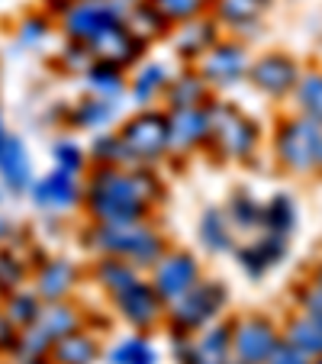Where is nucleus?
Listing matches in <instances>:
<instances>
[{"label":"nucleus","instance_id":"obj_1","mask_svg":"<svg viewBox=\"0 0 322 364\" xmlns=\"http://www.w3.org/2000/svg\"><path fill=\"white\" fill-rule=\"evenodd\" d=\"M158 197V181L142 168L97 165L87 181V213L94 223H139Z\"/></svg>","mask_w":322,"mask_h":364},{"label":"nucleus","instance_id":"obj_2","mask_svg":"<svg viewBox=\"0 0 322 364\" xmlns=\"http://www.w3.org/2000/svg\"><path fill=\"white\" fill-rule=\"evenodd\" d=\"M87 245L103 258H123L136 271L155 268L165 258L168 245L145 220L139 223H94L87 232Z\"/></svg>","mask_w":322,"mask_h":364},{"label":"nucleus","instance_id":"obj_3","mask_svg":"<svg viewBox=\"0 0 322 364\" xmlns=\"http://www.w3.org/2000/svg\"><path fill=\"white\" fill-rule=\"evenodd\" d=\"M229 303V290L220 281H197L184 296L168 303V319L171 329L187 336V332H200L213 326V319L220 316Z\"/></svg>","mask_w":322,"mask_h":364},{"label":"nucleus","instance_id":"obj_4","mask_svg":"<svg viewBox=\"0 0 322 364\" xmlns=\"http://www.w3.org/2000/svg\"><path fill=\"white\" fill-rule=\"evenodd\" d=\"M206 113H210V139L206 142H213V149L222 159L245 161L258 145V126L229 103H206Z\"/></svg>","mask_w":322,"mask_h":364},{"label":"nucleus","instance_id":"obj_5","mask_svg":"<svg viewBox=\"0 0 322 364\" xmlns=\"http://www.w3.org/2000/svg\"><path fill=\"white\" fill-rule=\"evenodd\" d=\"M274 149L284 168H290V171H313V168H319V155H322V126L300 113L296 119H287L281 126V132L274 139Z\"/></svg>","mask_w":322,"mask_h":364},{"label":"nucleus","instance_id":"obj_6","mask_svg":"<svg viewBox=\"0 0 322 364\" xmlns=\"http://www.w3.org/2000/svg\"><path fill=\"white\" fill-rule=\"evenodd\" d=\"M129 4L132 0H71V7L62 14V29L71 42L87 46L107 26L123 23Z\"/></svg>","mask_w":322,"mask_h":364},{"label":"nucleus","instance_id":"obj_7","mask_svg":"<svg viewBox=\"0 0 322 364\" xmlns=\"http://www.w3.org/2000/svg\"><path fill=\"white\" fill-rule=\"evenodd\" d=\"M123 136L126 149L132 155V165L142 168V165H155L168 155V117L165 113H155V110H139L129 123L119 129Z\"/></svg>","mask_w":322,"mask_h":364},{"label":"nucleus","instance_id":"obj_8","mask_svg":"<svg viewBox=\"0 0 322 364\" xmlns=\"http://www.w3.org/2000/svg\"><path fill=\"white\" fill-rule=\"evenodd\" d=\"M197 281H200V264L187 252H165V258L151 268V287L165 300V306L174 303L178 296H184Z\"/></svg>","mask_w":322,"mask_h":364},{"label":"nucleus","instance_id":"obj_9","mask_svg":"<svg viewBox=\"0 0 322 364\" xmlns=\"http://www.w3.org/2000/svg\"><path fill=\"white\" fill-rule=\"evenodd\" d=\"M229 329H232V358L245 364H264L274 345L281 342L277 329L264 316H242Z\"/></svg>","mask_w":322,"mask_h":364},{"label":"nucleus","instance_id":"obj_10","mask_svg":"<svg viewBox=\"0 0 322 364\" xmlns=\"http://www.w3.org/2000/svg\"><path fill=\"white\" fill-rule=\"evenodd\" d=\"M248 55L239 42H216V46L200 58L197 75L206 81V87H232L248 75Z\"/></svg>","mask_w":322,"mask_h":364},{"label":"nucleus","instance_id":"obj_11","mask_svg":"<svg viewBox=\"0 0 322 364\" xmlns=\"http://www.w3.org/2000/svg\"><path fill=\"white\" fill-rule=\"evenodd\" d=\"M184 364H229L232 361V329L229 326H206L200 336H181L174 345Z\"/></svg>","mask_w":322,"mask_h":364},{"label":"nucleus","instance_id":"obj_12","mask_svg":"<svg viewBox=\"0 0 322 364\" xmlns=\"http://www.w3.org/2000/svg\"><path fill=\"white\" fill-rule=\"evenodd\" d=\"M113 300H117L119 316H123L129 326H136V329L155 326L158 319H161V313H165V300L155 294L151 281H142V277H139L132 287H126L123 294H117Z\"/></svg>","mask_w":322,"mask_h":364},{"label":"nucleus","instance_id":"obj_13","mask_svg":"<svg viewBox=\"0 0 322 364\" xmlns=\"http://www.w3.org/2000/svg\"><path fill=\"white\" fill-rule=\"evenodd\" d=\"M29 193H33L39 210L62 213V210H71V206L81 200V174H71V171L55 168V171H48L45 178L33 181Z\"/></svg>","mask_w":322,"mask_h":364},{"label":"nucleus","instance_id":"obj_14","mask_svg":"<svg viewBox=\"0 0 322 364\" xmlns=\"http://www.w3.org/2000/svg\"><path fill=\"white\" fill-rule=\"evenodd\" d=\"M248 77L258 90H264L267 97H284L296 87L300 81V68L290 55H281V52H271V55H261L258 62L248 68Z\"/></svg>","mask_w":322,"mask_h":364},{"label":"nucleus","instance_id":"obj_15","mask_svg":"<svg viewBox=\"0 0 322 364\" xmlns=\"http://www.w3.org/2000/svg\"><path fill=\"white\" fill-rule=\"evenodd\" d=\"M168 117V149L171 151H190L210 139V113L206 107H184L171 110Z\"/></svg>","mask_w":322,"mask_h":364},{"label":"nucleus","instance_id":"obj_16","mask_svg":"<svg viewBox=\"0 0 322 364\" xmlns=\"http://www.w3.org/2000/svg\"><path fill=\"white\" fill-rule=\"evenodd\" d=\"M87 48H90V55H94V62L126 68V65H132L139 58L142 42H136L129 36V29H126L123 23H117V26H107L100 36H94V39L87 42Z\"/></svg>","mask_w":322,"mask_h":364},{"label":"nucleus","instance_id":"obj_17","mask_svg":"<svg viewBox=\"0 0 322 364\" xmlns=\"http://www.w3.org/2000/svg\"><path fill=\"white\" fill-rule=\"evenodd\" d=\"M33 161L29 151L23 145V139L7 136L4 149H0V184L7 187L10 193H26L33 187Z\"/></svg>","mask_w":322,"mask_h":364},{"label":"nucleus","instance_id":"obj_18","mask_svg":"<svg viewBox=\"0 0 322 364\" xmlns=\"http://www.w3.org/2000/svg\"><path fill=\"white\" fill-rule=\"evenodd\" d=\"M75 281H77L75 264L65 262V258H52V262H45L39 268V274H36V294L45 303H58L71 294Z\"/></svg>","mask_w":322,"mask_h":364},{"label":"nucleus","instance_id":"obj_19","mask_svg":"<svg viewBox=\"0 0 322 364\" xmlns=\"http://www.w3.org/2000/svg\"><path fill=\"white\" fill-rule=\"evenodd\" d=\"M197 232H200V245L213 255H222L235 248V232L229 226L226 210H220V206H206L203 213H200Z\"/></svg>","mask_w":322,"mask_h":364},{"label":"nucleus","instance_id":"obj_20","mask_svg":"<svg viewBox=\"0 0 322 364\" xmlns=\"http://www.w3.org/2000/svg\"><path fill=\"white\" fill-rule=\"evenodd\" d=\"M271 7V0H216L213 10H216V23L232 29H261V14Z\"/></svg>","mask_w":322,"mask_h":364},{"label":"nucleus","instance_id":"obj_21","mask_svg":"<svg viewBox=\"0 0 322 364\" xmlns=\"http://www.w3.org/2000/svg\"><path fill=\"white\" fill-rule=\"evenodd\" d=\"M216 42H220V36H216V23L200 20L197 16V20L181 23L178 26V39H174V46H178V52L184 58H203Z\"/></svg>","mask_w":322,"mask_h":364},{"label":"nucleus","instance_id":"obj_22","mask_svg":"<svg viewBox=\"0 0 322 364\" xmlns=\"http://www.w3.org/2000/svg\"><path fill=\"white\" fill-rule=\"evenodd\" d=\"M29 329H36L42 338H45L48 345H55L62 336H68V332L77 329V313L71 306H65L62 300L58 303H45V306L39 309V316H36V323L29 326Z\"/></svg>","mask_w":322,"mask_h":364},{"label":"nucleus","instance_id":"obj_23","mask_svg":"<svg viewBox=\"0 0 322 364\" xmlns=\"http://www.w3.org/2000/svg\"><path fill=\"white\" fill-rule=\"evenodd\" d=\"M123 26L129 29L132 39L145 46L149 39H158V36L165 33L168 23L161 20V14L151 7L149 0H132L129 10H126V16H123Z\"/></svg>","mask_w":322,"mask_h":364},{"label":"nucleus","instance_id":"obj_24","mask_svg":"<svg viewBox=\"0 0 322 364\" xmlns=\"http://www.w3.org/2000/svg\"><path fill=\"white\" fill-rule=\"evenodd\" d=\"M84 84L94 97H103V100H119L126 94V75L117 65H103L94 62L87 71H84Z\"/></svg>","mask_w":322,"mask_h":364},{"label":"nucleus","instance_id":"obj_25","mask_svg":"<svg viewBox=\"0 0 322 364\" xmlns=\"http://www.w3.org/2000/svg\"><path fill=\"white\" fill-rule=\"evenodd\" d=\"M117 100H103V97H94L90 94L87 100H81L71 110V119L75 126L81 129H90V132H100V129H110V123L117 119Z\"/></svg>","mask_w":322,"mask_h":364},{"label":"nucleus","instance_id":"obj_26","mask_svg":"<svg viewBox=\"0 0 322 364\" xmlns=\"http://www.w3.org/2000/svg\"><path fill=\"white\" fill-rule=\"evenodd\" d=\"M226 216H229V226L239 229V232H261L264 203H261V200H254L252 193L239 191V193H232V197H229Z\"/></svg>","mask_w":322,"mask_h":364},{"label":"nucleus","instance_id":"obj_27","mask_svg":"<svg viewBox=\"0 0 322 364\" xmlns=\"http://www.w3.org/2000/svg\"><path fill=\"white\" fill-rule=\"evenodd\" d=\"M296 229V206L287 193H277L264 203V220H261V232L281 235V239H290V232Z\"/></svg>","mask_w":322,"mask_h":364},{"label":"nucleus","instance_id":"obj_28","mask_svg":"<svg viewBox=\"0 0 322 364\" xmlns=\"http://www.w3.org/2000/svg\"><path fill=\"white\" fill-rule=\"evenodd\" d=\"M171 110H184V107H206V81L200 75H181L168 81L165 87Z\"/></svg>","mask_w":322,"mask_h":364},{"label":"nucleus","instance_id":"obj_29","mask_svg":"<svg viewBox=\"0 0 322 364\" xmlns=\"http://www.w3.org/2000/svg\"><path fill=\"white\" fill-rule=\"evenodd\" d=\"M287 338L290 345H296V348L303 351V355L309 358H322V326L316 323L313 316H306V313H300V316H294L287 323Z\"/></svg>","mask_w":322,"mask_h":364},{"label":"nucleus","instance_id":"obj_30","mask_svg":"<svg viewBox=\"0 0 322 364\" xmlns=\"http://www.w3.org/2000/svg\"><path fill=\"white\" fill-rule=\"evenodd\" d=\"M168 81H171V77H168L165 65H145V68L129 81V94H132V100L145 110V107L168 87Z\"/></svg>","mask_w":322,"mask_h":364},{"label":"nucleus","instance_id":"obj_31","mask_svg":"<svg viewBox=\"0 0 322 364\" xmlns=\"http://www.w3.org/2000/svg\"><path fill=\"white\" fill-rule=\"evenodd\" d=\"M52 355H55L58 364H90L97 358V345L90 336H84V332L75 329L52 345Z\"/></svg>","mask_w":322,"mask_h":364},{"label":"nucleus","instance_id":"obj_32","mask_svg":"<svg viewBox=\"0 0 322 364\" xmlns=\"http://www.w3.org/2000/svg\"><path fill=\"white\" fill-rule=\"evenodd\" d=\"M94 274H97V281H100V287H107L113 296L123 294L126 287H132V284L139 281V271L132 268L129 262H123V258H100Z\"/></svg>","mask_w":322,"mask_h":364},{"label":"nucleus","instance_id":"obj_33","mask_svg":"<svg viewBox=\"0 0 322 364\" xmlns=\"http://www.w3.org/2000/svg\"><path fill=\"white\" fill-rule=\"evenodd\" d=\"M90 155L97 159V165H107V168H136L119 132H103V136H97L94 145H90Z\"/></svg>","mask_w":322,"mask_h":364},{"label":"nucleus","instance_id":"obj_34","mask_svg":"<svg viewBox=\"0 0 322 364\" xmlns=\"http://www.w3.org/2000/svg\"><path fill=\"white\" fill-rule=\"evenodd\" d=\"M296 103H300V113L322 126V75L319 71H309V75H300L294 87Z\"/></svg>","mask_w":322,"mask_h":364},{"label":"nucleus","instance_id":"obj_35","mask_svg":"<svg viewBox=\"0 0 322 364\" xmlns=\"http://www.w3.org/2000/svg\"><path fill=\"white\" fill-rule=\"evenodd\" d=\"M151 7L161 14V20L168 26H181V23H190L210 7V0H149Z\"/></svg>","mask_w":322,"mask_h":364},{"label":"nucleus","instance_id":"obj_36","mask_svg":"<svg viewBox=\"0 0 322 364\" xmlns=\"http://www.w3.org/2000/svg\"><path fill=\"white\" fill-rule=\"evenodd\" d=\"M39 309H42V303H39V294H26V290H14V296L7 300V319L14 326H20V329H26V326H33L36 323V316H39Z\"/></svg>","mask_w":322,"mask_h":364},{"label":"nucleus","instance_id":"obj_37","mask_svg":"<svg viewBox=\"0 0 322 364\" xmlns=\"http://www.w3.org/2000/svg\"><path fill=\"white\" fill-rule=\"evenodd\" d=\"M110 361L113 364H158V355L145 338H123L117 348L110 351Z\"/></svg>","mask_w":322,"mask_h":364},{"label":"nucleus","instance_id":"obj_38","mask_svg":"<svg viewBox=\"0 0 322 364\" xmlns=\"http://www.w3.org/2000/svg\"><path fill=\"white\" fill-rule=\"evenodd\" d=\"M235 262H239V268L245 271L252 281H258V277H264L267 271H271V264L264 262V255H261V248L254 245V239L248 242V245H239V248H235Z\"/></svg>","mask_w":322,"mask_h":364},{"label":"nucleus","instance_id":"obj_39","mask_svg":"<svg viewBox=\"0 0 322 364\" xmlns=\"http://www.w3.org/2000/svg\"><path fill=\"white\" fill-rule=\"evenodd\" d=\"M52 155H55V168H62V171H71V174H81L84 165H87L81 145H75V142H58L55 149H52Z\"/></svg>","mask_w":322,"mask_h":364},{"label":"nucleus","instance_id":"obj_40","mask_svg":"<svg viewBox=\"0 0 322 364\" xmlns=\"http://www.w3.org/2000/svg\"><path fill=\"white\" fill-rule=\"evenodd\" d=\"M45 36H48V16L33 14V16H26V20L20 23V33H16V39H20V46H39Z\"/></svg>","mask_w":322,"mask_h":364},{"label":"nucleus","instance_id":"obj_41","mask_svg":"<svg viewBox=\"0 0 322 364\" xmlns=\"http://www.w3.org/2000/svg\"><path fill=\"white\" fill-rule=\"evenodd\" d=\"M264 364H313V358L303 355V351L296 348V345H290L287 338H281V342L274 345V351L267 355Z\"/></svg>","mask_w":322,"mask_h":364},{"label":"nucleus","instance_id":"obj_42","mask_svg":"<svg viewBox=\"0 0 322 364\" xmlns=\"http://www.w3.org/2000/svg\"><path fill=\"white\" fill-rule=\"evenodd\" d=\"M300 306H303V313H306V316H313L316 323L322 326V290L319 287H313V284H309V287L300 294Z\"/></svg>","mask_w":322,"mask_h":364},{"label":"nucleus","instance_id":"obj_43","mask_svg":"<svg viewBox=\"0 0 322 364\" xmlns=\"http://www.w3.org/2000/svg\"><path fill=\"white\" fill-rule=\"evenodd\" d=\"M20 277H23L20 262H16L14 255H0V284L10 290V287H16V284H20Z\"/></svg>","mask_w":322,"mask_h":364},{"label":"nucleus","instance_id":"obj_44","mask_svg":"<svg viewBox=\"0 0 322 364\" xmlns=\"http://www.w3.org/2000/svg\"><path fill=\"white\" fill-rule=\"evenodd\" d=\"M16 342V326L7 319V313H0V345L7 348V345Z\"/></svg>","mask_w":322,"mask_h":364},{"label":"nucleus","instance_id":"obj_45","mask_svg":"<svg viewBox=\"0 0 322 364\" xmlns=\"http://www.w3.org/2000/svg\"><path fill=\"white\" fill-rule=\"evenodd\" d=\"M7 239H10V223L0 220V242H7Z\"/></svg>","mask_w":322,"mask_h":364},{"label":"nucleus","instance_id":"obj_46","mask_svg":"<svg viewBox=\"0 0 322 364\" xmlns=\"http://www.w3.org/2000/svg\"><path fill=\"white\" fill-rule=\"evenodd\" d=\"M7 136H10V132H7V126H4V113H0V149H4V142H7Z\"/></svg>","mask_w":322,"mask_h":364},{"label":"nucleus","instance_id":"obj_47","mask_svg":"<svg viewBox=\"0 0 322 364\" xmlns=\"http://www.w3.org/2000/svg\"><path fill=\"white\" fill-rule=\"evenodd\" d=\"M313 287H319V290H322V264L313 271Z\"/></svg>","mask_w":322,"mask_h":364},{"label":"nucleus","instance_id":"obj_48","mask_svg":"<svg viewBox=\"0 0 322 364\" xmlns=\"http://www.w3.org/2000/svg\"><path fill=\"white\" fill-rule=\"evenodd\" d=\"M229 364H245V361H239V358H232V361H229Z\"/></svg>","mask_w":322,"mask_h":364},{"label":"nucleus","instance_id":"obj_49","mask_svg":"<svg viewBox=\"0 0 322 364\" xmlns=\"http://www.w3.org/2000/svg\"><path fill=\"white\" fill-rule=\"evenodd\" d=\"M319 168H322V155H319Z\"/></svg>","mask_w":322,"mask_h":364},{"label":"nucleus","instance_id":"obj_50","mask_svg":"<svg viewBox=\"0 0 322 364\" xmlns=\"http://www.w3.org/2000/svg\"><path fill=\"white\" fill-rule=\"evenodd\" d=\"M319 364H322V361H319Z\"/></svg>","mask_w":322,"mask_h":364}]
</instances>
